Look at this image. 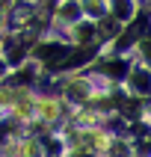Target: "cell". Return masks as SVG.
<instances>
[{"instance_id":"1","label":"cell","mask_w":151,"mask_h":157,"mask_svg":"<svg viewBox=\"0 0 151 157\" xmlns=\"http://www.w3.org/2000/svg\"><path fill=\"white\" fill-rule=\"evenodd\" d=\"M133 86H136V92L148 95V92H151V77L145 74V71H136V74H133Z\"/></svg>"}]
</instances>
